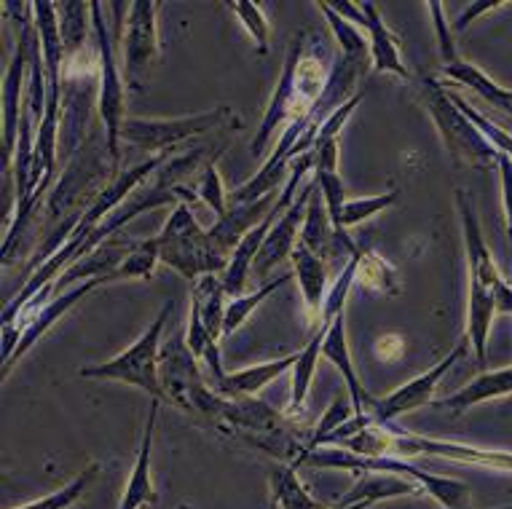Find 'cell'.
I'll return each instance as SVG.
<instances>
[{
  "label": "cell",
  "instance_id": "6da1fadb",
  "mask_svg": "<svg viewBox=\"0 0 512 509\" xmlns=\"http://www.w3.org/2000/svg\"><path fill=\"white\" fill-rule=\"evenodd\" d=\"M303 49H306V33H298L295 43L290 46V54H287L277 92L271 97V105L266 110V116H263L261 129L252 140V153L255 156L263 153L274 129H279L282 124L290 126L311 118L317 102L322 100V94L328 89L330 73L325 62L319 57H303Z\"/></svg>",
  "mask_w": 512,
  "mask_h": 509
},
{
  "label": "cell",
  "instance_id": "7a4b0ae2",
  "mask_svg": "<svg viewBox=\"0 0 512 509\" xmlns=\"http://www.w3.org/2000/svg\"><path fill=\"white\" fill-rule=\"evenodd\" d=\"M159 252L161 263L175 268L188 282H196L199 276L207 274H226L231 263V258L212 244L207 228L199 226L188 201H177L172 207L167 226L159 234Z\"/></svg>",
  "mask_w": 512,
  "mask_h": 509
},
{
  "label": "cell",
  "instance_id": "3957f363",
  "mask_svg": "<svg viewBox=\"0 0 512 509\" xmlns=\"http://www.w3.org/2000/svg\"><path fill=\"white\" fill-rule=\"evenodd\" d=\"M159 378L161 389H164V400H169L177 408L188 410V413H202V416L218 421L226 397L212 392V386L207 384V378L199 368V359L194 357V351L188 349L183 330H177L161 346Z\"/></svg>",
  "mask_w": 512,
  "mask_h": 509
},
{
  "label": "cell",
  "instance_id": "277c9868",
  "mask_svg": "<svg viewBox=\"0 0 512 509\" xmlns=\"http://www.w3.org/2000/svg\"><path fill=\"white\" fill-rule=\"evenodd\" d=\"M177 301L169 298L164 303V309L159 311V317L153 319L151 325L145 327V333L137 338L129 349L116 354L102 365H92V368H81V378H108V381H121V384H132L143 392L153 394L156 400H164V389H161L159 378V359H161V335H164V325L172 317Z\"/></svg>",
  "mask_w": 512,
  "mask_h": 509
},
{
  "label": "cell",
  "instance_id": "5b68a950",
  "mask_svg": "<svg viewBox=\"0 0 512 509\" xmlns=\"http://www.w3.org/2000/svg\"><path fill=\"white\" fill-rule=\"evenodd\" d=\"M301 461H309L311 467H344V469H362V472H392V475H411L413 483H419L429 496H435L445 509H467L470 504V485L454 477L429 475L424 469L413 467L408 461L395 459V456H378V459H368V456H357V453H344L338 448H328V451H311L303 453ZM298 461V464H301Z\"/></svg>",
  "mask_w": 512,
  "mask_h": 509
},
{
  "label": "cell",
  "instance_id": "8992f818",
  "mask_svg": "<svg viewBox=\"0 0 512 509\" xmlns=\"http://www.w3.org/2000/svg\"><path fill=\"white\" fill-rule=\"evenodd\" d=\"M92 14V35L100 51V92H97V108H100L102 126H105V153L110 156L113 169L121 161V132L126 124V84L116 62V46L110 38L100 3H89Z\"/></svg>",
  "mask_w": 512,
  "mask_h": 509
},
{
  "label": "cell",
  "instance_id": "52a82bcc",
  "mask_svg": "<svg viewBox=\"0 0 512 509\" xmlns=\"http://www.w3.org/2000/svg\"><path fill=\"white\" fill-rule=\"evenodd\" d=\"M424 102H427V110L435 126L443 134V142L448 153L454 156L456 161H464V164H472V167H480V164H488V161L499 159V151L494 145L480 134V129L472 124L470 118L464 116L462 110L456 108L454 100L448 89L427 78L424 81Z\"/></svg>",
  "mask_w": 512,
  "mask_h": 509
},
{
  "label": "cell",
  "instance_id": "ba28073f",
  "mask_svg": "<svg viewBox=\"0 0 512 509\" xmlns=\"http://www.w3.org/2000/svg\"><path fill=\"white\" fill-rule=\"evenodd\" d=\"M226 118H231L228 105L183 118H126L121 142H129L135 148L161 156L167 148H175L185 140H194L199 134L215 129V126H223Z\"/></svg>",
  "mask_w": 512,
  "mask_h": 509
},
{
  "label": "cell",
  "instance_id": "9c48e42d",
  "mask_svg": "<svg viewBox=\"0 0 512 509\" xmlns=\"http://www.w3.org/2000/svg\"><path fill=\"white\" fill-rule=\"evenodd\" d=\"M156 11L159 6L151 0L129 3L124 35V76L126 84L140 92L148 81L151 67L159 59V33H156Z\"/></svg>",
  "mask_w": 512,
  "mask_h": 509
},
{
  "label": "cell",
  "instance_id": "30bf717a",
  "mask_svg": "<svg viewBox=\"0 0 512 509\" xmlns=\"http://www.w3.org/2000/svg\"><path fill=\"white\" fill-rule=\"evenodd\" d=\"M467 338H464L456 349H451L445 354V359H440L435 368H429L427 373H421V376L411 378L408 384H403L400 389H395L387 397H381V400H373V405L368 408V416L373 418V424H392L395 418L405 416V413H413V410L424 408L432 402V394L440 386V381L445 378V373L454 368V362L462 357L464 351H467Z\"/></svg>",
  "mask_w": 512,
  "mask_h": 509
},
{
  "label": "cell",
  "instance_id": "8fae6325",
  "mask_svg": "<svg viewBox=\"0 0 512 509\" xmlns=\"http://www.w3.org/2000/svg\"><path fill=\"white\" fill-rule=\"evenodd\" d=\"M392 453H400V456H421L424 453V456H437V459L464 461V464H475V467L512 472V453L454 443V440H437V437H421V434L403 432L397 426H392Z\"/></svg>",
  "mask_w": 512,
  "mask_h": 509
},
{
  "label": "cell",
  "instance_id": "7c38bea8",
  "mask_svg": "<svg viewBox=\"0 0 512 509\" xmlns=\"http://www.w3.org/2000/svg\"><path fill=\"white\" fill-rule=\"evenodd\" d=\"M105 282H108V279H89V282H81L76 284V287H70V290H65L62 295H54V298H49V303H43V309L35 311L33 317L25 322V327H22V338H19L17 349H14V354L3 362V376H9L11 368L17 365L19 359L25 357L27 351L33 349L35 343L41 341L43 335L49 333L51 327L57 325L59 319L65 317L81 298H86V295L92 293V290H97V287Z\"/></svg>",
  "mask_w": 512,
  "mask_h": 509
},
{
  "label": "cell",
  "instance_id": "4fadbf2b",
  "mask_svg": "<svg viewBox=\"0 0 512 509\" xmlns=\"http://www.w3.org/2000/svg\"><path fill=\"white\" fill-rule=\"evenodd\" d=\"M314 191H317V183L301 188L293 207L287 209L285 215L274 223V228H271L269 236H266V242H263L261 252H258V258H255V266H252L255 268V274L266 276L271 268L279 266L282 260L293 255L295 244L301 242V226L303 220H306V207H309Z\"/></svg>",
  "mask_w": 512,
  "mask_h": 509
},
{
  "label": "cell",
  "instance_id": "5bb4252c",
  "mask_svg": "<svg viewBox=\"0 0 512 509\" xmlns=\"http://www.w3.org/2000/svg\"><path fill=\"white\" fill-rule=\"evenodd\" d=\"M346 311V295L344 293H330L328 301H325V309H322V322H319L317 333L311 335V341L298 351V359H295L293 368V392H290V410L293 413H301L303 402H306V394H309L311 378H314V370H317V359L322 357V346L328 341V333L333 322H336L341 314Z\"/></svg>",
  "mask_w": 512,
  "mask_h": 509
},
{
  "label": "cell",
  "instance_id": "9a60e30c",
  "mask_svg": "<svg viewBox=\"0 0 512 509\" xmlns=\"http://www.w3.org/2000/svg\"><path fill=\"white\" fill-rule=\"evenodd\" d=\"M301 244L322 260L333 258L338 252H346L349 258H354V255H360L362 252L360 247L349 239L346 231H338V228L333 226V220H330L328 215V207H325L322 196H317V191H314L309 207H306V220H303L301 226Z\"/></svg>",
  "mask_w": 512,
  "mask_h": 509
},
{
  "label": "cell",
  "instance_id": "2e32d148",
  "mask_svg": "<svg viewBox=\"0 0 512 509\" xmlns=\"http://www.w3.org/2000/svg\"><path fill=\"white\" fill-rule=\"evenodd\" d=\"M456 207H459V217H462L464 247H467V266H470V276L472 279H478L480 284H486L488 290L494 293L496 287L507 282V279H504L502 271L496 268L494 258H491V250H488L486 239H483L478 217H475V212H472L470 199L464 196L462 188H456Z\"/></svg>",
  "mask_w": 512,
  "mask_h": 509
},
{
  "label": "cell",
  "instance_id": "e0dca14e",
  "mask_svg": "<svg viewBox=\"0 0 512 509\" xmlns=\"http://www.w3.org/2000/svg\"><path fill=\"white\" fill-rule=\"evenodd\" d=\"M159 405L161 400L151 402L148 421H145L143 445H140V456H137L135 469H132V477H129V483H126L124 496H121L118 509H140L145 507V504H153V501H156V491H153V480H151V453H153L156 418H159Z\"/></svg>",
  "mask_w": 512,
  "mask_h": 509
},
{
  "label": "cell",
  "instance_id": "ac0fdd59",
  "mask_svg": "<svg viewBox=\"0 0 512 509\" xmlns=\"http://www.w3.org/2000/svg\"><path fill=\"white\" fill-rule=\"evenodd\" d=\"M295 359H298V354H290V357L274 359V362H263V365H255V368L226 373L218 384H212V392H218L220 397H226V400L255 397L263 386L271 384V381H277V378L282 376V373H287V370H293Z\"/></svg>",
  "mask_w": 512,
  "mask_h": 509
},
{
  "label": "cell",
  "instance_id": "d6986e66",
  "mask_svg": "<svg viewBox=\"0 0 512 509\" xmlns=\"http://www.w3.org/2000/svg\"><path fill=\"white\" fill-rule=\"evenodd\" d=\"M322 357L328 359V362H333L338 368V373L344 376L346 386H349V400L354 402L357 416L368 413V408L373 405V397L362 389L360 378L354 373L352 354H349V343H346V311L333 322V327H330L328 341L322 346Z\"/></svg>",
  "mask_w": 512,
  "mask_h": 509
},
{
  "label": "cell",
  "instance_id": "ffe728a7",
  "mask_svg": "<svg viewBox=\"0 0 512 509\" xmlns=\"http://www.w3.org/2000/svg\"><path fill=\"white\" fill-rule=\"evenodd\" d=\"M365 14V30L370 38V57L378 73H395L400 78H408V67L403 65L400 49H397L395 33L384 25V19L378 14L376 3H360Z\"/></svg>",
  "mask_w": 512,
  "mask_h": 509
},
{
  "label": "cell",
  "instance_id": "44dd1931",
  "mask_svg": "<svg viewBox=\"0 0 512 509\" xmlns=\"http://www.w3.org/2000/svg\"><path fill=\"white\" fill-rule=\"evenodd\" d=\"M293 268L295 276H298V284H301L303 303L309 309V317L317 319L322 317V309H325V287H328V271H325V260L317 258L314 252L306 250L301 242L295 244L293 255Z\"/></svg>",
  "mask_w": 512,
  "mask_h": 509
},
{
  "label": "cell",
  "instance_id": "7402d4cb",
  "mask_svg": "<svg viewBox=\"0 0 512 509\" xmlns=\"http://www.w3.org/2000/svg\"><path fill=\"white\" fill-rule=\"evenodd\" d=\"M507 394H512V368L488 370V373H480L478 378H472L464 389L448 394V397L440 402V408L462 413V410L472 408V405H480V402L486 400H496V397H507Z\"/></svg>",
  "mask_w": 512,
  "mask_h": 509
},
{
  "label": "cell",
  "instance_id": "603a6c76",
  "mask_svg": "<svg viewBox=\"0 0 512 509\" xmlns=\"http://www.w3.org/2000/svg\"><path fill=\"white\" fill-rule=\"evenodd\" d=\"M496 314L494 293L488 290L486 284H480L478 279L470 276V311H467V341H470L475 359L483 362L486 359L488 333H491V322Z\"/></svg>",
  "mask_w": 512,
  "mask_h": 509
},
{
  "label": "cell",
  "instance_id": "cb8c5ba5",
  "mask_svg": "<svg viewBox=\"0 0 512 509\" xmlns=\"http://www.w3.org/2000/svg\"><path fill=\"white\" fill-rule=\"evenodd\" d=\"M443 76L456 81V84L467 86V89H472V92L480 94L488 105H494L496 110H502V113H507V116L512 118L510 89H504V86H499L496 81H491V78H488L480 67L472 65V62L459 57L456 62H451V65H443Z\"/></svg>",
  "mask_w": 512,
  "mask_h": 509
},
{
  "label": "cell",
  "instance_id": "d4e9b609",
  "mask_svg": "<svg viewBox=\"0 0 512 509\" xmlns=\"http://www.w3.org/2000/svg\"><path fill=\"white\" fill-rule=\"evenodd\" d=\"M228 293L223 287V279L218 274L199 276L191 290V303H194L199 314H202L204 325L210 330L215 341L223 338V322H226V309H228Z\"/></svg>",
  "mask_w": 512,
  "mask_h": 509
},
{
  "label": "cell",
  "instance_id": "484cf974",
  "mask_svg": "<svg viewBox=\"0 0 512 509\" xmlns=\"http://www.w3.org/2000/svg\"><path fill=\"white\" fill-rule=\"evenodd\" d=\"M419 491V483L403 480V477L392 475V472H378V475L362 477L360 483L354 485L352 493H346L341 504H357V501H370L376 504L378 499H395V496H413Z\"/></svg>",
  "mask_w": 512,
  "mask_h": 509
},
{
  "label": "cell",
  "instance_id": "4316f807",
  "mask_svg": "<svg viewBox=\"0 0 512 509\" xmlns=\"http://www.w3.org/2000/svg\"><path fill=\"white\" fill-rule=\"evenodd\" d=\"M317 9L322 11V17H325V22L330 25V30H333V38H336L338 46H341V57L352 59V62L362 65L370 54L368 30H362V27L346 22L344 17H338L336 11H333V6L325 3V0H319Z\"/></svg>",
  "mask_w": 512,
  "mask_h": 509
},
{
  "label": "cell",
  "instance_id": "83f0119b",
  "mask_svg": "<svg viewBox=\"0 0 512 509\" xmlns=\"http://www.w3.org/2000/svg\"><path fill=\"white\" fill-rule=\"evenodd\" d=\"M354 284H360L362 290H368L373 295H387V298L400 295V279H397L395 266L387 263L381 255H376V252H362Z\"/></svg>",
  "mask_w": 512,
  "mask_h": 509
},
{
  "label": "cell",
  "instance_id": "f1b7e54d",
  "mask_svg": "<svg viewBox=\"0 0 512 509\" xmlns=\"http://www.w3.org/2000/svg\"><path fill=\"white\" fill-rule=\"evenodd\" d=\"M271 491H274V504L279 509H325V504H319L306 493L295 475V467L271 469Z\"/></svg>",
  "mask_w": 512,
  "mask_h": 509
},
{
  "label": "cell",
  "instance_id": "f546056e",
  "mask_svg": "<svg viewBox=\"0 0 512 509\" xmlns=\"http://www.w3.org/2000/svg\"><path fill=\"white\" fill-rule=\"evenodd\" d=\"M290 276L293 274H282V276H277L274 282L263 284L261 290H255V293L231 298V301H228V309H226V322H223V338H231V335H234L236 330H239V327H242L244 322L250 319L252 311L258 309V306H261V303L266 301L269 295L277 293L279 287H285V284L290 282Z\"/></svg>",
  "mask_w": 512,
  "mask_h": 509
},
{
  "label": "cell",
  "instance_id": "4dcf8cb0",
  "mask_svg": "<svg viewBox=\"0 0 512 509\" xmlns=\"http://www.w3.org/2000/svg\"><path fill=\"white\" fill-rule=\"evenodd\" d=\"M156 263H161L159 236L135 242V247L126 255L124 263L116 268L113 279H151Z\"/></svg>",
  "mask_w": 512,
  "mask_h": 509
},
{
  "label": "cell",
  "instance_id": "1f68e13d",
  "mask_svg": "<svg viewBox=\"0 0 512 509\" xmlns=\"http://www.w3.org/2000/svg\"><path fill=\"white\" fill-rule=\"evenodd\" d=\"M226 9L234 14L242 27L247 30L252 41H255V49L258 54H269V38H271V25L263 9L258 3H252V0H234V3H226Z\"/></svg>",
  "mask_w": 512,
  "mask_h": 509
},
{
  "label": "cell",
  "instance_id": "d6a6232c",
  "mask_svg": "<svg viewBox=\"0 0 512 509\" xmlns=\"http://www.w3.org/2000/svg\"><path fill=\"white\" fill-rule=\"evenodd\" d=\"M100 475V464H89L86 469H81V475L73 477L65 488H59V491L49 493V496H43L38 501H30L25 507L19 509H68L70 504H76L81 496L86 493V488L94 483V477Z\"/></svg>",
  "mask_w": 512,
  "mask_h": 509
},
{
  "label": "cell",
  "instance_id": "836d02e7",
  "mask_svg": "<svg viewBox=\"0 0 512 509\" xmlns=\"http://www.w3.org/2000/svg\"><path fill=\"white\" fill-rule=\"evenodd\" d=\"M196 196L218 215V220H223L228 215V196L223 191V180H220L218 156L204 167L202 177H199V185H196Z\"/></svg>",
  "mask_w": 512,
  "mask_h": 509
},
{
  "label": "cell",
  "instance_id": "e575fe53",
  "mask_svg": "<svg viewBox=\"0 0 512 509\" xmlns=\"http://www.w3.org/2000/svg\"><path fill=\"white\" fill-rule=\"evenodd\" d=\"M397 196H400L397 191H387L381 193V196H365V199L346 201L344 215H341V226L349 228L357 226V223H365V220H370V217L378 215V212H384V209L392 207L397 201Z\"/></svg>",
  "mask_w": 512,
  "mask_h": 509
},
{
  "label": "cell",
  "instance_id": "d590c367",
  "mask_svg": "<svg viewBox=\"0 0 512 509\" xmlns=\"http://www.w3.org/2000/svg\"><path fill=\"white\" fill-rule=\"evenodd\" d=\"M448 94H451V92H448ZM451 100H454V105L459 110H462L464 116L470 118L472 124L478 126L480 134H483V137H486V140L491 142V145H494L496 151L504 153V156H510V159H512V134H507L502 129V126H496L494 121H488V118L483 116V113H478V110H475V108H470V105H467V102H464L462 97H459V94H451Z\"/></svg>",
  "mask_w": 512,
  "mask_h": 509
},
{
  "label": "cell",
  "instance_id": "8d00e7d4",
  "mask_svg": "<svg viewBox=\"0 0 512 509\" xmlns=\"http://www.w3.org/2000/svg\"><path fill=\"white\" fill-rule=\"evenodd\" d=\"M352 413L357 416V410H354L352 400H346V397H338V400L330 402L328 413L322 416V421H319V426H317V432H314V437H311L309 445H306V453L317 451L325 437H330V434L336 432V429H341L344 424H349V421H352Z\"/></svg>",
  "mask_w": 512,
  "mask_h": 509
},
{
  "label": "cell",
  "instance_id": "74e56055",
  "mask_svg": "<svg viewBox=\"0 0 512 509\" xmlns=\"http://www.w3.org/2000/svg\"><path fill=\"white\" fill-rule=\"evenodd\" d=\"M185 341H188V349L194 351V357L202 362V357L207 354L212 343H218L215 338L210 335L207 325H204L202 314L196 309L194 303H191V317H188V333H185Z\"/></svg>",
  "mask_w": 512,
  "mask_h": 509
},
{
  "label": "cell",
  "instance_id": "f35d334b",
  "mask_svg": "<svg viewBox=\"0 0 512 509\" xmlns=\"http://www.w3.org/2000/svg\"><path fill=\"white\" fill-rule=\"evenodd\" d=\"M429 11H432V19H435V33H437V41H440V57H443V65H451L459 59L456 54V43H454V30L445 25V17H443V6L440 3H429Z\"/></svg>",
  "mask_w": 512,
  "mask_h": 509
},
{
  "label": "cell",
  "instance_id": "ab89813d",
  "mask_svg": "<svg viewBox=\"0 0 512 509\" xmlns=\"http://www.w3.org/2000/svg\"><path fill=\"white\" fill-rule=\"evenodd\" d=\"M496 167H499V180H502V201L504 212H507V236H510V260H512V159L499 153L496 159Z\"/></svg>",
  "mask_w": 512,
  "mask_h": 509
},
{
  "label": "cell",
  "instance_id": "60d3db41",
  "mask_svg": "<svg viewBox=\"0 0 512 509\" xmlns=\"http://www.w3.org/2000/svg\"><path fill=\"white\" fill-rule=\"evenodd\" d=\"M504 3H494V0H472L470 6L462 11V17L456 19L454 25H451V30L454 33H464L467 27L475 22V19L480 17V14H488V11H496V9H502Z\"/></svg>",
  "mask_w": 512,
  "mask_h": 509
},
{
  "label": "cell",
  "instance_id": "b9f144b4",
  "mask_svg": "<svg viewBox=\"0 0 512 509\" xmlns=\"http://www.w3.org/2000/svg\"><path fill=\"white\" fill-rule=\"evenodd\" d=\"M403 338L400 335H384V338H378L376 343V354L381 359H387V362H392V359H397L400 354H403Z\"/></svg>",
  "mask_w": 512,
  "mask_h": 509
},
{
  "label": "cell",
  "instance_id": "7bdbcfd3",
  "mask_svg": "<svg viewBox=\"0 0 512 509\" xmlns=\"http://www.w3.org/2000/svg\"><path fill=\"white\" fill-rule=\"evenodd\" d=\"M333 11H336L338 17H344L346 22H352V25L362 27L365 30V14H362L360 3H349V0H341V3H330Z\"/></svg>",
  "mask_w": 512,
  "mask_h": 509
},
{
  "label": "cell",
  "instance_id": "ee69618b",
  "mask_svg": "<svg viewBox=\"0 0 512 509\" xmlns=\"http://www.w3.org/2000/svg\"><path fill=\"white\" fill-rule=\"evenodd\" d=\"M370 501H357V504H336L333 509H368Z\"/></svg>",
  "mask_w": 512,
  "mask_h": 509
},
{
  "label": "cell",
  "instance_id": "f6af8a7d",
  "mask_svg": "<svg viewBox=\"0 0 512 509\" xmlns=\"http://www.w3.org/2000/svg\"><path fill=\"white\" fill-rule=\"evenodd\" d=\"M510 102H512V89H510Z\"/></svg>",
  "mask_w": 512,
  "mask_h": 509
},
{
  "label": "cell",
  "instance_id": "bcb514c9",
  "mask_svg": "<svg viewBox=\"0 0 512 509\" xmlns=\"http://www.w3.org/2000/svg\"><path fill=\"white\" fill-rule=\"evenodd\" d=\"M499 509H512V507H499Z\"/></svg>",
  "mask_w": 512,
  "mask_h": 509
}]
</instances>
